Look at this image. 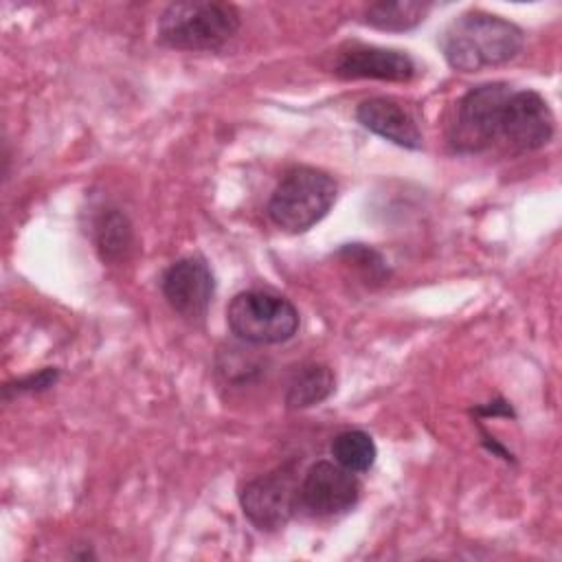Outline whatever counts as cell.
Listing matches in <instances>:
<instances>
[{
  "instance_id": "cell-7",
  "label": "cell",
  "mask_w": 562,
  "mask_h": 562,
  "mask_svg": "<svg viewBox=\"0 0 562 562\" xmlns=\"http://www.w3.org/2000/svg\"><path fill=\"white\" fill-rule=\"evenodd\" d=\"M160 290L178 316L189 323H200L211 307L215 294V277L204 257L191 255L173 261L162 272Z\"/></svg>"
},
{
  "instance_id": "cell-2",
  "label": "cell",
  "mask_w": 562,
  "mask_h": 562,
  "mask_svg": "<svg viewBox=\"0 0 562 562\" xmlns=\"http://www.w3.org/2000/svg\"><path fill=\"white\" fill-rule=\"evenodd\" d=\"M239 24V11L231 2L180 0L160 13L158 42L176 50H220Z\"/></svg>"
},
{
  "instance_id": "cell-12",
  "label": "cell",
  "mask_w": 562,
  "mask_h": 562,
  "mask_svg": "<svg viewBox=\"0 0 562 562\" xmlns=\"http://www.w3.org/2000/svg\"><path fill=\"white\" fill-rule=\"evenodd\" d=\"M336 389V378L327 364H303L285 389V406L292 411L310 408L325 402Z\"/></svg>"
},
{
  "instance_id": "cell-13",
  "label": "cell",
  "mask_w": 562,
  "mask_h": 562,
  "mask_svg": "<svg viewBox=\"0 0 562 562\" xmlns=\"http://www.w3.org/2000/svg\"><path fill=\"white\" fill-rule=\"evenodd\" d=\"M430 11V2H419V0H380L373 2L364 9V24L380 29V31H391V33H402L411 31L417 24L424 22V18Z\"/></svg>"
},
{
  "instance_id": "cell-9",
  "label": "cell",
  "mask_w": 562,
  "mask_h": 562,
  "mask_svg": "<svg viewBox=\"0 0 562 562\" xmlns=\"http://www.w3.org/2000/svg\"><path fill=\"white\" fill-rule=\"evenodd\" d=\"M360 498V481L336 461H316L301 481V505L314 516L349 512Z\"/></svg>"
},
{
  "instance_id": "cell-6",
  "label": "cell",
  "mask_w": 562,
  "mask_h": 562,
  "mask_svg": "<svg viewBox=\"0 0 562 562\" xmlns=\"http://www.w3.org/2000/svg\"><path fill=\"white\" fill-rule=\"evenodd\" d=\"M244 516L261 531L283 529L301 507V483L292 465L250 479L239 492Z\"/></svg>"
},
{
  "instance_id": "cell-11",
  "label": "cell",
  "mask_w": 562,
  "mask_h": 562,
  "mask_svg": "<svg viewBox=\"0 0 562 562\" xmlns=\"http://www.w3.org/2000/svg\"><path fill=\"white\" fill-rule=\"evenodd\" d=\"M358 123L404 149H422L424 134L415 114L393 97H371L356 108Z\"/></svg>"
},
{
  "instance_id": "cell-3",
  "label": "cell",
  "mask_w": 562,
  "mask_h": 562,
  "mask_svg": "<svg viewBox=\"0 0 562 562\" xmlns=\"http://www.w3.org/2000/svg\"><path fill=\"white\" fill-rule=\"evenodd\" d=\"M336 180L316 167H292L274 187L268 215L285 233H305L318 224L336 202Z\"/></svg>"
},
{
  "instance_id": "cell-5",
  "label": "cell",
  "mask_w": 562,
  "mask_h": 562,
  "mask_svg": "<svg viewBox=\"0 0 562 562\" xmlns=\"http://www.w3.org/2000/svg\"><path fill=\"white\" fill-rule=\"evenodd\" d=\"M512 86L503 81L483 83L468 90L457 103L448 140L459 154H479L498 140L501 119Z\"/></svg>"
},
{
  "instance_id": "cell-14",
  "label": "cell",
  "mask_w": 562,
  "mask_h": 562,
  "mask_svg": "<svg viewBox=\"0 0 562 562\" xmlns=\"http://www.w3.org/2000/svg\"><path fill=\"white\" fill-rule=\"evenodd\" d=\"M132 224L119 209L103 211L94 222V244L103 261H121L132 248Z\"/></svg>"
},
{
  "instance_id": "cell-4",
  "label": "cell",
  "mask_w": 562,
  "mask_h": 562,
  "mask_svg": "<svg viewBox=\"0 0 562 562\" xmlns=\"http://www.w3.org/2000/svg\"><path fill=\"white\" fill-rule=\"evenodd\" d=\"M226 323L248 345H279L299 331V310L281 294L244 290L231 299Z\"/></svg>"
},
{
  "instance_id": "cell-1",
  "label": "cell",
  "mask_w": 562,
  "mask_h": 562,
  "mask_svg": "<svg viewBox=\"0 0 562 562\" xmlns=\"http://www.w3.org/2000/svg\"><path fill=\"white\" fill-rule=\"evenodd\" d=\"M522 46L525 33L518 24L479 9L457 15L439 37L448 66L459 72L503 66L516 59Z\"/></svg>"
},
{
  "instance_id": "cell-17",
  "label": "cell",
  "mask_w": 562,
  "mask_h": 562,
  "mask_svg": "<svg viewBox=\"0 0 562 562\" xmlns=\"http://www.w3.org/2000/svg\"><path fill=\"white\" fill-rule=\"evenodd\" d=\"M492 406H483V408H476V413L481 415H512V408L507 402L498 400V402H490Z\"/></svg>"
},
{
  "instance_id": "cell-16",
  "label": "cell",
  "mask_w": 562,
  "mask_h": 562,
  "mask_svg": "<svg viewBox=\"0 0 562 562\" xmlns=\"http://www.w3.org/2000/svg\"><path fill=\"white\" fill-rule=\"evenodd\" d=\"M57 380H59V371L55 367H46V369H40L37 373H31L26 378H18L13 382H7L2 386V393H4V400H11L13 395H22V393H40V391L50 389Z\"/></svg>"
},
{
  "instance_id": "cell-15",
  "label": "cell",
  "mask_w": 562,
  "mask_h": 562,
  "mask_svg": "<svg viewBox=\"0 0 562 562\" xmlns=\"http://www.w3.org/2000/svg\"><path fill=\"white\" fill-rule=\"evenodd\" d=\"M331 457L345 470L358 474L373 468L378 448L369 432L364 430H345L331 441Z\"/></svg>"
},
{
  "instance_id": "cell-8",
  "label": "cell",
  "mask_w": 562,
  "mask_h": 562,
  "mask_svg": "<svg viewBox=\"0 0 562 562\" xmlns=\"http://www.w3.org/2000/svg\"><path fill=\"white\" fill-rule=\"evenodd\" d=\"M555 132V119L549 103L536 90H512L498 138L514 151H536L544 147Z\"/></svg>"
},
{
  "instance_id": "cell-10",
  "label": "cell",
  "mask_w": 562,
  "mask_h": 562,
  "mask_svg": "<svg viewBox=\"0 0 562 562\" xmlns=\"http://www.w3.org/2000/svg\"><path fill=\"white\" fill-rule=\"evenodd\" d=\"M340 79H380V81H411L417 66L411 55L395 48H380L367 44L345 46L334 64Z\"/></svg>"
}]
</instances>
